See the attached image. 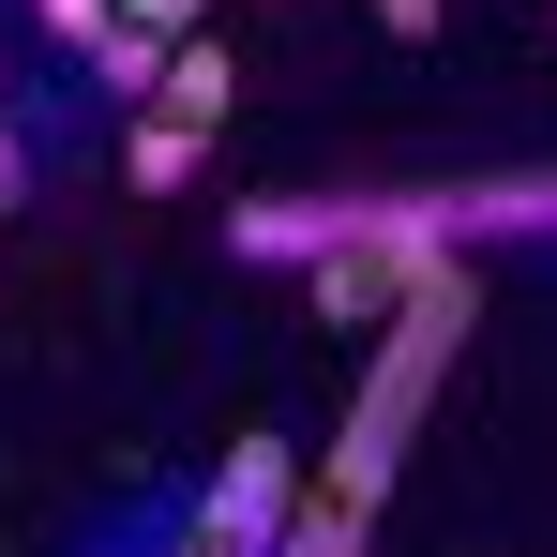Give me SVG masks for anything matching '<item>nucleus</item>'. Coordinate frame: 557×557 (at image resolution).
Returning <instances> with one entry per match:
<instances>
[{"label":"nucleus","mask_w":557,"mask_h":557,"mask_svg":"<svg viewBox=\"0 0 557 557\" xmlns=\"http://www.w3.org/2000/svg\"><path fill=\"white\" fill-rule=\"evenodd\" d=\"M453 347H467V272H422L392 317H376V376H362V407H347V437H332V467H317V512H332V528H362L376 497H392V467L422 437Z\"/></svg>","instance_id":"obj_1"},{"label":"nucleus","mask_w":557,"mask_h":557,"mask_svg":"<svg viewBox=\"0 0 557 557\" xmlns=\"http://www.w3.org/2000/svg\"><path fill=\"white\" fill-rule=\"evenodd\" d=\"M453 196H376V211H242V257H317V317H392L422 272H453Z\"/></svg>","instance_id":"obj_2"},{"label":"nucleus","mask_w":557,"mask_h":557,"mask_svg":"<svg viewBox=\"0 0 557 557\" xmlns=\"http://www.w3.org/2000/svg\"><path fill=\"white\" fill-rule=\"evenodd\" d=\"M286 482H301V467H286V437H242V453H226V482H211V512H196V543L272 557V543H286Z\"/></svg>","instance_id":"obj_3"},{"label":"nucleus","mask_w":557,"mask_h":557,"mask_svg":"<svg viewBox=\"0 0 557 557\" xmlns=\"http://www.w3.org/2000/svg\"><path fill=\"white\" fill-rule=\"evenodd\" d=\"M196 151H211V121H182V106H136V151H121V182L136 196H182Z\"/></svg>","instance_id":"obj_4"},{"label":"nucleus","mask_w":557,"mask_h":557,"mask_svg":"<svg viewBox=\"0 0 557 557\" xmlns=\"http://www.w3.org/2000/svg\"><path fill=\"white\" fill-rule=\"evenodd\" d=\"M166 61H182V46H166L151 15H106V30H91V76H106L121 106H151V91H166Z\"/></svg>","instance_id":"obj_5"},{"label":"nucleus","mask_w":557,"mask_h":557,"mask_svg":"<svg viewBox=\"0 0 557 557\" xmlns=\"http://www.w3.org/2000/svg\"><path fill=\"white\" fill-rule=\"evenodd\" d=\"M151 106H182V121H226V46L196 30L182 61H166V91H151Z\"/></svg>","instance_id":"obj_6"},{"label":"nucleus","mask_w":557,"mask_h":557,"mask_svg":"<svg viewBox=\"0 0 557 557\" xmlns=\"http://www.w3.org/2000/svg\"><path fill=\"white\" fill-rule=\"evenodd\" d=\"M272 557H362V528H332V512H301V528H286Z\"/></svg>","instance_id":"obj_7"},{"label":"nucleus","mask_w":557,"mask_h":557,"mask_svg":"<svg viewBox=\"0 0 557 557\" xmlns=\"http://www.w3.org/2000/svg\"><path fill=\"white\" fill-rule=\"evenodd\" d=\"M106 15H121V0H46V30H61L76 61H91V30H106Z\"/></svg>","instance_id":"obj_8"},{"label":"nucleus","mask_w":557,"mask_h":557,"mask_svg":"<svg viewBox=\"0 0 557 557\" xmlns=\"http://www.w3.org/2000/svg\"><path fill=\"white\" fill-rule=\"evenodd\" d=\"M121 15H151L166 46H196V0H121Z\"/></svg>","instance_id":"obj_9"},{"label":"nucleus","mask_w":557,"mask_h":557,"mask_svg":"<svg viewBox=\"0 0 557 557\" xmlns=\"http://www.w3.org/2000/svg\"><path fill=\"white\" fill-rule=\"evenodd\" d=\"M15 196H30V151H15V121H0V211H15Z\"/></svg>","instance_id":"obj_10"},{"label":"nucleus","mask_w":557,"mask_h":557,"mask_svg":"<svg viewBox=\"0 0 557 557\" xmlns=\"http://www.w3.org/2000/svg\"><path fill=\"white\" fill-rule=\"evenodd\" d=\"M376 15H392V30H407V46H422V30H437V0H376Z\"/></svg>","instance_id":"obj_11"},{"label":"nucleus","mask_w":557,"mask_h":557,"mask_svg":"<svg viewBox=\"0 0 557 557\" xmlns=\"http://www.w3.org/2000/svg\"><path fill=\"white\" fill-rule=\"evenodd\" d=\"M182 557H226V543H182Z\"/></svg>","instance_id":"obj_12"}]
</instances>
